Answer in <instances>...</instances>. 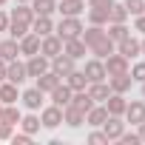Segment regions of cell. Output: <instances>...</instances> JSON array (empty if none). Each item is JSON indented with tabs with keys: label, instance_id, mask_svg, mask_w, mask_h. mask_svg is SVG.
<instances>
[{
	"label": "cell",
	"instance_id": "cell-48",
	"mask_svg": "<svg viewBox=\"0 0 145 145\" xmlns=\"http://www.w3.org/2000/svg\"><path fill=\"white\" fill-rule=\"evenodd\" d=\"M137 128H139V131H137V134H139V142H145V120H142Z\"/></svg>",
	"mask_w": 145,
	"mask_h": 145
},
{
	"label": "cell",
	"instance_id": "cell-32",
	"mask_svg": "<svg viewBox=\"0 0 145 145\" xmlns=\"http://www.w3.org/2000/svg\"><path fill=\"white\" fill-rule=\"evenodd\" d=\"M29 6L34 9V14H46V17H51V14L57 12V3H54V0H31Z\"/></svg>",
	"mask_w": 145,
	"mask_h": 145
},
{
	"label": "cell",
	"instance_id": "cell-52",
	"mask_svg": "<svg viewBox=\"0 0 145 145\" xmlns=\"http://www.w3.org/2000/svg\"><path fill=\"white\" fill-rule=\"evenodd\" d=\"M14 3H31V0H14Z\"/></svg>",
	"mask_w": 145,
	"mask_h": 145
},
{
	"label": "cell",
	"instance_id": "cell-45",
	"mask_svg": "<svg viewBox=\"0 0 145 145\" xmlns=\"http://www.w3.org/2000/svg\"><path fill=\"white\" fill-rule=\"evenodd\" d=\"M134 31H142L145 34V14H137L134 17Z\"/></svg>",
	"mask_w": 145,
	"mask_h": 145
},
{
	"label": "cell",
	"instance_id": "cell-28",
	"mask_svg": "<svg viewBox=\"0 0 145 145\" xmlns=\"http://www.w3.org/2000/svg\"><path fill=\"white\" fill-rule=\"evenodd\" d=\"M80 37H83V43L91 48L94 43H100V40L105 37V29H103V26H88V29H83V34H80Z\"/></svg>",
	"mask_w": 145,
	"mask_h": 145
},
{
	"label": "cell",
	"instance_id": "cell-16",
	"mask_svg": "<svg viewBox=\"0 0 145 145\" xmlns=\"http://www.w3.org/2000/svg\"><path fill=\"white\" fill-rule=\"evenodd\" d=\"M17 46H20V54H26V57L40 54V37H37L34 31H29L26 37H20V40H17Z\"/></svg>",
	"mask_w": 145,
	"mask_h": 145
},
{
	"label": "cell",
	"instance_id": "cell-31",
	"mask_svg": "<svg viewBox=\"0 0 145 145\" xmlns=\"http://www.w3.org/2000/svg\"><path fill=\"white\" fill-rule=\"evenodd\" d=\"M20 128H23L26 134H31V137H34V134L43 128V122H40V117H37V114H26V117H20Z\"/></svg>",
	"mask_w": 145,
	"mask_h": 145
},
{
	"label": "cell",
	"instance_id": "cell-12",
	"mask_svg": "<svg viewBox=\"0 0 145 145\" xmlns=\"http://www.w3.org/2000/svg\"><path fill=\"white\" fill-rule=\"evenodd\" d=\"M86 51H88V46L83 43V37H71V40H65V43H63V54H68L71 60L86 57Z\"/></svg>",
	"mask_w": 145,
	"mask_h": 145
},
{
	"label": "cell",
	"instance_id": "cell-34",
	"mask_svg": "<svg viewBox=\"0 0 145 145\" xmlns=\"http://www.w3.org/2000/svg\"><path fill=\"white\" fill-rule=\"evenodd\" d=\"M0 122H9V125H20V111L12 105H3V111H0Z\"/></svg>",
	"mask_w": 145,
	"mask_h": 145
},
{
	"label": "cell",
	"instance_id": "cell-7",
	"mask_svg": "<svg viewBox=\"0 0 145 145\" xmlns=\"http://www.w3.org/2000/svg\"><path fill=\"white\" fill-rule=\"evenodd\" d=\"M40 54H46L48 60L57 57V54H63V40H60L57 34H46V37H40Z\"/></svg>",
	"mask_w": 145,
	"mask_h": 145
},
{
	"label": "cell",
	"instance_id": "cell-5",
	"mask_svg": "<svg viewBox=\"0 0 145 145\" xmlns=\"http://www.w3.org/2000/svg\"><path fill=\"white\" fill-rule=\"evenodd\" d=\"M48 68H51V60H48L46 54H31V57H29V63H26L29 77H40V74H46Z\"/></svg>",
	"mask_w": 145,
	"mask_h": 145
},
{
	"label": "cell",
	"instance_id": "cell-46",
	"mask_svg": "<svg viewBox=\"0 0 145 145\" xmlns=\"http://www.w3.org/2000/svg\"><path fill=\"white\" fill-rule=\"evenodd\" d=\"M0 31H9V14L0 9Z\"/></svg>",
	"mask_w": 145,
	"mask_h": 145
},
{
	"label": "cell",
	"instance_id": "cell-14",
	"mask_svg": "<svg viewBox=\"0 0 145 145\" xmlns=\"http://www.w3.org/2000/svg\"><path fill=\"white\" fill-rule=\"evenodd\" d=\"M57 12H60L63 17H80V14L86 12V0H60Z\"/></svg>",
	"mask_w": 145,
	"mask_h": 145
},
{
	"label": "cell",
	"instance_id": "cell-25",
	"mask_svg": "<svg viewBox=\"0 0 145 145\" xmlns=\"http://www.w3.org/2000/svg\"><path fill=\"white\" fill-rule=\"evenodd\" d=\"M65 86L71 88V91H86L88 88V77H86V71H71V74L65 77Z\"/></svg>",
	"mask_w": 145,
	"mask_h": 145
},
{
	"label": "cell",
	"instance_id": "cell-41",
	"mask_svg": "<svg viewBox=\"0 0 145 145\" xmlns=\"http://www.w3.org/2000/svg\"><path fill=\"white\" fill-rule=\"evenodd\" d=\"M12 142H14V145H31V142H34V137L23 131V134H12Z\"/></svg>",
	"mask_w": 145,
	"mask_h": 145
},
{
	"label": "cell",
	"instance_id": "cell-50",
	"mask_svg": "<svg viewBox=\"0 0 145 145\" xmlns=\"http://www.w3.org/2000/svg\"><path fill=\"white\" fill-rule=\"evenodd\" d=\"M139 46H142V54H145V40H139Z\"/></svg>",
	"mask_w": 145,
	"mask_h": 145
},
{
	"label": "cell",
	"instance_id": "cell-17",
	"mask_svg": "<svg viewBox=\"0 0 145 145\" xmlns=\"http://www.w3.org/2000/svg\"><path fill=\"white\" fill-rule=\"evenodd\" d=\"M108 120V111H105V105H91L88 111H86V125H91V128H100L103 122Z\"/></svg>",
	"mask_w": 145,
	"mask_h": 145
},
{
	"label": "cell",
	"instance_id": "cell-24",
	"mask_svg": "<svg viewBox=\"0 0 145 145\" xmlns=\"http://www.w3.org/2000/svg\"><path fill=\"white\" fill-rule=\"evenodd\" d=\"M17 100H20L17 86H14L12 80H3V83H0V103H3V105H12V103H17Z\"/></svg>",
	"mask_w": 145,
	"mask_h": 145
},
{
	"label": "cell",
	"instance_id": "cell-33",
	"mask_svg": "<svg viewBox=\"0 0 145 145\" xmlns=\"http://www.w3.org/2000/svg\"><path fill=\"white\" fill-rule=\"evenodd\" d=\"M71 105H74V108H80L83 114L94 105V100L88 97V91H74V94H71Z\"/></svg>",
	"mask_w": 145,
	"mask_h": 145
},
{
	"label": "cell",
	"instance_id": "cell-22",
	"mask_svg": "<svg viewBox=\"0 0 145 145\" xmlns=\"http://www.w3.org/2000/svg\"><path fill=\"white\" fill-rule=\"evenodd\" d=\"M88 97L94 100V103H105L108 100V94H111V86L105 83V80H100V83H88Z\"/></svg>",
	"mask_w": 145,
	"mask_h": 145
},
{
	"label": "cell",
	"instance_id": "cell-13",
	"mask_svg": "<svg viewBox=\"0 0 145 145\" xmlns=\"http://www.w3.org/2000/svg\"><path fill=\"white\" fill-rule=\"evenodd\" d=\"M83 71H86V77H88V83H100V80H105V77H108V74H105V65H103V60H100V57L88 60Z\"/></svg>",
	"mask_w": 145,
	"mask_h": 145
},
{
	"label": "cell",
	"instance_id": "cell-11",
	"mask_svg": "<svg viewBox=\"0 0 145 145\" xmlns=\"http://www.w3.org/2000/svg\"><path fill=\"white\" fill-rule=\"evenodd\" d=\"M131 125H139L142 120H145V103L142 100H131L128 105H125V114H122Z\"/></svg>",
	"mask_w": 145,
	"mask_h": 145
},
{
	"label": "cell",
	"instance_id": "cell-49",
	"mask_svg": "<svg viewBox=\"0 0 145 145\" xmlns=\"http://www.w3.org/2000/svg\"><path fill=\"white\" fill-rule=\"evenodd\" d=\"M139 86H142V100H145V83H139Z\"/></svg>",
	"mask_w": 145,
	"mask_h": 145
},
{
	"label": "cell",
	"instance_id": "cell-21",
	"mask_svg": "<svg viewBox=\"0 0 145 145\" xmlns=\"http://www.w3.org/2000/svg\"><path fill=\"white\" fill-rule=\"evenodd\" d=\"M88 51H91L94 57H100V60H105L108 54H114V51H117V43H114V40H111V37L105 34V37H103L100 43H94V46H91Z\"/></svg>",
	"mask_w": 145,
	"mask_h": 145
},
{
	"label": "cell",
	"instance_id": "cell-6",
	"mask_svg": "<svg viewBox=\"0 0 145 145\" xmlns=\"http://www.w3.org/2000/svg\"><path fill=\"white\" fill-rule=\"evenodd\" d=\"M51 71L60 80H65L71 71H74V60H71L68 54H57V57H51Z\"/></svg>",
	"mask_w": 145,
	"mask_h": 145
},
{
	"label": "cell",
	"instance_id": "cell-47",
	"mask_svg": "<svg viewBox=\"0 0 145 145\" xmlns=\"http://www.w3.org/2000/svg\"><path fill=\"white\" fill-rule=\"evenodd\" d=\"M3 80H6V60L0 57V83H3Z\"/></svg>",
	"mask_w": 145,
	"mask_h": 145
},
{
	"label": "cell",
	"instance_id": "cell-42",
	"mask_svg": "<svg viewBox=\"0 0 145 145\" xmlns=\"http://www.w3.org/2000/svg\"><path fill=\"white\" fill-rule=\"evenodd\" d=\"M117 142H122V145H139V134H120V139Z\"/></svg>",
	"mask_w": 145,
	"mask_h": 145
},
{
	"label": "cell",
	"instance_id": "cell-51",
	"mask_svg": "<svg viewBox=\"0 0 145 145\" xmlns=\"http://www.w3.org/2000/svg\"><path fill=\"white\" fill-rule=\"evenodd\" d=\"M6 3H9V0H0V9H3V6H6Z\"/></svg>",
	"mask_w": 145,
	"mask_h": 145
},
{
	"label": "cell",
	"instance_id": "cell-29",
	"mask_svg": "<svg viewBox=\"0 0 145 145\" xmlns=\"http://www.w3.org/2000/svg\"><path fill=\"white\" fill-rule=\"evenodd\" d=\"M17 54H20V46H17L14 37L12 40H0V57H3L6 63L9 60H17Z\"/></svg>",
	"mask_w": 145,
	"mask_h": 145
},
{
	"label": "cell",
	"instance_id": "cell-44",
	"mask_svg": "<svg viewBox=\"0 0 145 145\" xmlns=\"http://www.w3.org/2000/svg\"><path fill=\"white\" fill-rule=\"evenodd\" d=\"M114 0H88V9H111Z\"/></svg>",
	"mask_w": 145,
	"mask_h": 145
},
{
	"label": "cell",
	"instance_id": "cell-3",
	"mask_svg": "<svg viewBox=\"0 0 145 145\" xmlns=\"http://www.w3.org/2000/svg\"><path fill=\"white\" fill-rule=\"evenodd\" d=\"M6 80H12L14 86H23V83L29 80L26 63H20V60H9V63H6Z\"/></svg>",
	"mask_w": 145,
	"mask_h": 145
},
{
	"label": "cell",
	"instance_id": "cell-36",
	"mask_svg": "<svg viewBox=\"0 0 145 145\" xmlns=\"http://www.w3.org/2000/svg\"><path fill=\"white\" fill-rule=\"evenodd\" d=\"M88 23L91 26H108V9H88Z\"/></svg>",
	"mask_w": 145,
	"mask_h": 145
},
{
	"label": "cell",
	"instance_id": "cell-43",
	"mask_svg": "<svg viewBox=\"0 0 145 145\" xmlns=\"http://www.w3.org/2000/svg\"><path fill=\"white\" fill-rule=\"evenodd\" d=\"M12 134H14V125L0 122V139H12Z\"/></svg>",
	"mask_w": 145,
	"mask_h": 145
},
{
	"label": "cell",
	"instance_id": "cell-40",
	"mask_svg": "<svg viewBox=\"0 0 145 145\" xmlns=\"http://www.w3.org/2000/svg\"><path fill=\"white\" fill-rule=\"evenodd\" d=\"M88 142H91V145H108V137H105L103 131H91V134H88Z\"/></svg>",
	"mask_w": 145,
	"mask_h": 145
},
{
	"label": "cell",
	"instance_id": "cell-18",
	"mask_svg": "<svg viewBox=\"0 0 145 145\" xmlns=\"http://www.w3.org/2000/svg\"><path fill=\"white\" fill-rule=\"evenodd\" d=\"M63 122H65L68 128H80V125L86 122V114H83L80 108H74V105L68 103V105L63 108Z\"/></svg>",
	"mask_w": 145,
	"mask_h": 145
},
{
	"label": "cell",
	"instance_id": "cell-1",
	"mask_svg": "<svg viewBox=\"0 0 145 145\" xmlns=\"http://www.w3.org/2000/svg\"><path fill=\"white\" fill-rule=\"evenodd\" d=\"M54 34H57L63 43L71 40V37H80V34H83V20H80V17H63L60 26L54 29Z\"/></svg>",
	"mask_w": 145,
	"mask_h": 145
},
{
	"label": "cell",
	"instance_id": "cell-39",
	"mask_svg": "<svg viewBox=\"0 0 145 145\" xmlns=\"http://www.w3.org/2000/svg\"><path fill=\"white\" fill-rule=\"evenodd\" d=\"M29 31H31V26H23V23H12V20H9V34H12L14 40H20V37H26Z\"/></svg>",
	"mask_w": 145,
	"mask_h": 145
},
{
	"label": "cell",
	"instance_id": "cell-23",
	"mask_svg": "<svg viewBox=\"0 0 145 145\" xmlns=\"http://www.w3.org/2000/svg\"><path fill=\"white\" fill-rule=\"evenodd\" d=\"M20 100H23V105L29 108V111H37L40 105H43V91L34 86V88H26L23 94H20Z\"/></svg>",
	"mask_w": 145,
	"mask_h": 145
},
{
	"label": "cell",
	"instance_id": "cell-10",
	"mask_svg": "<svg viewBox=\"0 0 145 145\" xmlns=\"http://www.w3.org/2000/svg\"><path fill=\"white\" fill-rule=\"evenodd\" d=\"M125 105H128L125 94H117V91H111L108 100H105V111H108L111 117H122V114H125Z\"/></svg>",
	"mask_w": 145,
	"mask_h": 145
},
{
	"label": "cell",
	"instance_id": "cell-35",
	"mask_svg": "<svg viewBox=\"0 0 145 145\" xmlns=\"http://www.w3.org/2000/svg\"><path fill=\"white\" fill-rule=\"evenodd\" d=\"M125 20H128L125 6H122V3H111V9H108V23H125Z\"/></svg>",
	"mask_w": 145,
	"mask_h": 145
},
{
	"label": "cell",
	"instance_id": "cell-30",
	"mask_svg": "<svg viewBox=\"0 0 145 145\" xmlns=\"http://www.w3.org/2000/svg\"><path fill=\"white\" fill-rule=\"evenodd\" d=\"M105 34L114 40V43H120V40H125L128 34H131V29L125 26V23H108V29H105Z\"/></svg>",
	"mask_w": 145,
	"mask_h": 145
},
{
	"label": "cell",
	"instance_id": "cell-53",
	"mask_svg": "<svg viewBox=\"0 0 145 145\" xmlns=\"http://www.w3.org/2000/svg\"><path fill=\"white\" fill-rule=\"evenodd\" d=\"M0 111H3V103H0Z\"/></svg>",
	"mask_w": 145,
	"mask_h": 145
},
{
	"label": "cell",
	"instance_id": "cell-38",
	"mask_svg": "<svg viewBox=\"0 0 145 145\" xmlns=\"http://www.w3.org/2000/svg\"><path fill=\"white\" fill-rule=\"evenodd\" d=\"M128 74H131V80H134V83H145V60L134 63V65L128 68Z\"/></svg>",
	"mask_w": 145,
	"mask_h": 145
},
{
	"label": "cell",
	"instance_id": "cell-9",
	"mask_svg": "<svg viewBox=\"0 0 145 145\" xmlns=\"http://www.w3.org/2000/svg\"><path fill=\"white\" fill-rule=\"evenodd\" d=\"M100 128H103V134L108 137V142H117V139H120V134L125 131V122H122L120 117H111V114H108V120H105Z\"/></svg>",
	"mask_w": 145,
	"mask_h": 145
},
{
	"label": "cell",
	"instance_id": "cell-37",
	"mask_svg": "<svg viewBox=\"0 0 145 145\" xmlns=\"http://www.w3.org/2000/svg\"><path fill=\"white\" fill-rule=\"evenodd\" d=\"M125 12H128V17H137V14H145V0H125Z\"/></svg>",
	"mask_w": 145,
	"mask_h": 145
},
{
	"label": "cell",
	"instance_id": "cell-2",
	"mask_svg": "<svg viewBox=\"0 0 145 145\" xmlns=\"http://www.w3.org/2000/svg\"><path fill=\"white\" fill-rule=\"evenodd\" d=\"M103 65H105V74L108 77H117V74H128V57H122L120 51H114V54H108L105 60H103Z\"/></svg>",
	"mask_w": 145,
	"mask_h": 145
},
{
	"label": "cell",
	"instance_id": "cell-15",
	"mask_svg": "<svg viewBox=\"0 0 145 145\" xmlns=\"http://www.w3.org/2000/svg\"><path fill=\"white\" fill-rule=\"evenodd\" d=\"M31 31H34L37 37L54 34V20H51V17H46V14H34V20H31Z\"/></svg>",
	"mask_w": 145,
	"mask_h": 145
},
{
	"label": "cell",
	"instance_id": "cell-4",
	"mask_svg": "<svg viewBox=\"0 0 145 145\" xmlns=\"http://www.w3.org/2000/svg\"><path fill=\"white\" fill-rule=\"evenodd\" d=\"M40 122H43V128H57V125H63V108L60 105H46L43 111H40Z\"/></svg>",
	"mask_w": 145,
	"mask_h": 145
},
{
	"label": "cell",
	"instance_id": "cell-27",
	"mask_svg": "<svg viewBox=\"0 0 145 145\" xmlns=\"http://www.w3.org/2000/svg\"><path fill=\"white\" fill-rule=\"evenodd\" d=\"M71 94H74V91H71L65 83H60V86L51 91V103H54V105H60V108H65V105L71 103Z\"/></svg>",
	"mask_w": 145,
	"mask_h": 145
},
{
	"label": "cell",
	"instance_id": "cell-20",
	"mask_svg": "<svg viewBox=\"0 0 145 145\" xmlns=\"http://www.w3.org/2000/svg\"><path fill=\"white\" fill-rule=\"evenodd\" d=\"M12 23H23V26H31V20H34V9L29 6V3H17V9L12 12V17H9Z\"/></svg>",
	"mask_w": 145,
	"mask_h": 145
},
{
	"label": "cell",
	"instance_id": "cell-26",
	"mask_svg": "<svg viewBox=\"0 0 145 145\" xmlns=\"http://www.w3.org/2000/svg\"><path fill=\"white\" fill-rule=\"evenodd\" d=\"M108 86L117 94H128L131 86H134V80H131V74H117V77H108Z\"/></svg>",
	"mask_w": 145,
	"mask_h": 145
},
{
	"label": "cell",
	"instance_id": "cell-8",
	"mask_svg": "<svg viewBox=\"0 0 145 145\" xmlns=\"http://www.w3.org/2000/svg\"><path fill=\"white\" fill-rule=\"evenodd\" d=\"M117 51H120L122 57H128V60H137V57L142 54V46H139V40H137V37H131V34H128L125 40H120V43H117Z\"/></svg>",
	"mask_w": 145,
	"mask_h": 145
},
{
	"label": "cell",
	"instance_id": "cell-19",
	"mask_svg": "<svg viewBox=\"0 0 145 145\" xmlns=\"http://www.w3.org/2000/svg\"><path fill=\"white\" fill-rule=\"evenodd\" d=\"M34 80H37V88H40L43 94H51V91H54V88H57V86L63 83V80H60V77L54 74L51 68L46 71V74H40V77H34Z\"/></svg>",
	"mask_w": 145,
	"mask_h": 145
}]
</instances>
